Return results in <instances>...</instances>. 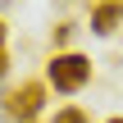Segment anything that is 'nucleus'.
<instances>
[{"instance_id":"f257e3e1","label":"nucleus","mask_w":123,"mask_h":123,"mask_svg":"<svg viewBox=\"0 0 123 123\" xmlns=\"http://www.w3.org/2000/svg\"><path fill=\"white\" fill-rule=\"evenodd\" d=\"M46 82H50L55 91H64V96H73V91H82V87L91 82V59L78 55V50H59V55H50V64H46Z\"/></svg>"},{"instance_id":"f03ea898","label":"nucleus","mask_w":123,"mask_h":123,"mask_svg":"<svg viewBox=\"0 0 123 123\" xmlns=\"http://www.w3.org/2000/svg\"><path fill=\"white\" fill-rule=\"evenodd\" d=\"M46 110V82H18L14 91L0 96V114L9 123H37V114Z\"/></svg>"},{"instance_id":"7ed1b4c3","label":"nucleus","mask_w":123,"mask_h":123,"mask_svg":"<svg viewBox=\"0 0 123 123\" xmlns=\"http://www.w3.org/2000/svg\"><path fill=\"white\" fill-rule=\"evenodd\" d=\"M123 27V5L119 0H100L96 9H91V32L96 37H114Z\"/></svg>"},{"instance_id":"20e7f679","label":"nucleus","mask_w":123,"mask_h":123,"mask_svg":"<svg viewBox=\"0 0 123 123\" xmlns=\"http://www.w3.org/2000/svg\"><path fill=\"white\" fill-rule=\"evenodd\" d=\"M73 37H78V23H68V18H64V23H55V27H50L55 55H59V50H68V46H73Z\"/></svg>"},{"instance_id":"39448f33","label":"nucleus","mask_w":123,"mask_h":123,"mask_svg":"<svg viewBox=\"0 0 123 123\" xmlns=\"http://www.w3.org/2000/svg\"><path fill=\"white\" fill-rule=\"evenodd\" d=\"M50 123H91V119H87L82 105H64V110H55V119H50Z\"/></svg>"},{"instance_id":"423d86ee","label":"nucleus","mask_w":123,"mask_h":123,"mask_svg":"<svg viewBox=\"0 0 123 123\" xmlns=\"http://www.w3.org/2000/svg\"><path fill=\"white\" fill-rule=\"evenodd\" d=\"M9 73V50H0V78Z\"/></svg>"},{"instance_id":"0eeeda50","label":"nucleus","mask_w":123,"mask_h":123,"mask_svg":"<svg viewBox=\"0 0 123 123\" xmlns=\"http://www.w3.org/2000/svg\"><path fill=\"white\" fill-rule=\"evenodd\" d=\"M5 37H9V23L0 18V50H5Z\"/></svg>"},{"instance_id":"6e6552de","label":"nucleus","mask_w":123,"mask_h":123,"mask_svg":"<svg viewBox=\"0 0 123 123\" xmlns=\"http://www.w3.org/2000/svg\"><path fill=\"white\" fill-rule=\"evenodd\" d=\"M68 5H73V0H59V9H68Z\"/></svg>"},{"instance_id":"1a4fd4ad","label":"nucleus","mask_w":123,"mask_h":123,"mask_svg":"<svg viewBox=\"0 0 123 123\" xmlns=\"http://www.w3.org/2000/svg\"><path fill=\"white\" fill-rule=\"evenodd\" d=\"M105 123H123V119H105Z\"/></svg>"},{"instance_id":"9d476101","label":"nucleus","mask_w":123,"mask_h":123,"mask_svg":"<svg viewBox=\"0 0 123 123\" xmlns=\"http://www.w3.org/2000/svg\"><path fill=\"white\" fill-rule=\"evenodd\" d=\"M5 5H14V0H5Z\"/></svg>"},{"instance_id":"9b49d317","label":"nucleus","mask_w":123,"mask_h":123,"mask_svg":"<svg viewBox=\"0 0 123 123\" xmlns=\"http://www.w3.org/2000/svg\"><path fill=\"white\" fill-rule=\"evenodd\" d=\"M119 5H123V0H119Z\"/></svg>"}]
</instances>
